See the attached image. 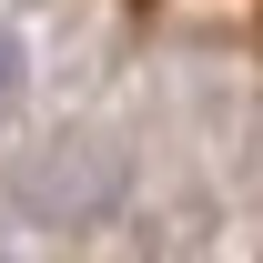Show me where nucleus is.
<instances>
[{
  "label": "nucleus",
  "mask_w": 263,
  "mask_h": 263,
  "mask_svg": "<svg viewBox=\"0 0 263 263\" xmlns=\"http://www.w3.org/2000/svg\"><path fill=\"white\" fill-rule=\"evenodd\" d=\"M10 101H21V31L0 21V111H10Z\"/></svg>",
  "instance_id": "1"
}]
</instances>
